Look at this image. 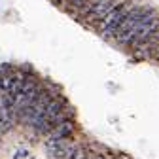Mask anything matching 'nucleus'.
<instances>
[{
  "label": "nucleus",
  "instance_id": "1",
  "mask_svg": "<svg viewBox=\"0 0 159 159\" xmlns=\"http://www.w3.org/2000/svg\"><path fill=\"white\" fill-rule=\"evenodd\" d=\"M136 6V0H123V2H117L102 19L93 25V29L97 32H101L104 38H112L114 36V30L117 29V25L123 21V17Z\"/></svg>",
  "mask_w": 159,
  "mask_h": 159
},
{
  "label": "nucleus",
  "instance_id": "2",
  "mask_svg": "<svg viewBox=\"0 0 159 159\" xmlns=\"http://www.w3.org/2000/svg\"><path fill=\"white\" fill-rule=\"evenodd\" d=\"M117 4V0H95V4H93V8L89 10V13L82 19L84 23H87V25H95L98 19H102L114 6Z\"/></svg>",
  "mask_w": 159,
  "mask_h": 159
},
{
  "label": "nucleus",
  "instance_id": "3",
  "mask_svg": "<svg viewBox=\"0 0 159 159\" xmlns=\"http://www.w3.org/2000/svg\"><path fill=\"white\" fill-rule=\"evenodd\" d=\"M68 102H66V98L65 97H61V95H55L51 101L48 102V106H46V110H44V117H53L59 110H63L65 106H66Z\"/></svg>",
  "mask_w": 159,
  "mask_h": 159
},
{
  "label": "nucleus",
  "instance_id": "4",
  "mask_svg": "<svg viewBox=\"0 0 159 159\" xmlns=\"http://www.w3.org/2000/svg\"><path fill=\"white\" fill-rule=\"evenodd\" d=\"M72 131H74V123L72 121H63V123H59L51 129L49 138L51 140H55V138H66V136L72 134Z\"/></svg>",
  "mask_w": 159,
  "mask_h": 159
},
{
  "label": "nucleus",
  "instance_id": "5",
  "mask_svg": "<svg viewBox=\"0 0 159 159\" xmlns=\"http://www.w3.org/2000/svg\"><path fill=\"white\" fill-rule=\"evenodd\" d=\"M85 155H87V148L78 146V148H74V152L70 153L68 159H85Z\"/></svg>",
  "mask_w": 159,
  "mask_h": 159
},
{
  "label": "nucleus",
  "instance_id": "6",
  "mask_svg": "<svg viewBox=\"0 0 159 159\" xmlns=\"http://www.w3.org/2000/svg\"><path fill=\"white\" fill-rule=\"evenodd\" d=\"M150 59H153V61H159V44H157V46L153 48V51H152Z\"/></svg>",
  "mask_w": 159,
  "mask_h": 159
},
{
  "label": "nucleus",
  "instance_id": "7",
  "mask_svg": "<svg viewBox=\"0 0 159 159\" xmlns=\"http://www.w3.org/2000/svg\"><path fill=\"white\" fill-rule=\"evenodd\" d=\"M85 159H102V155H98V157H97L95 153H87V155H85Z\"/></svg>",
  "mask_w": 159,
  "mask_h": 159
},
{
  "label": "nucleus",
  "instance_id": "8",
  "mask_svg": "<svg viewBox=\"0 0 159 159\" xmlns=\"http://www.w3.org/2000/svg\"><path fill=\"white\" fill-rule=\"evenodd\" d=\"M0 89H2V76H0Z\"/></svg>",
  "mask_w": 159,
  "mask_h": 159
},
{
  "label": "nucleus",
  "instance_id": "9",
  "mask_svg": "<svg viewBox=\"0 0 159 159\" xmlns=\"http://www.w3.org/2000/svg\"><path fill=\"white\" fill-rule=\"evenodd\" d=\"M119 159H125V157H119Z\"/></svg>",
  "mask_w": 159,
  "mask_h": 159
},
{
  "label": "nucleus",
  "instance_id": "10",
  "mask_svg": "<svg viewBox=\"0 0 159 159\" xmlns=\"http://www.w3.org/2000/svg\"><path fill=\"white\" fill-rule=\"evenodd\" d=\"M102 159H104V157H102Z\"/></svg>",
  "mask_w": 159,
  "mask_h": 159
}]
</instances>
